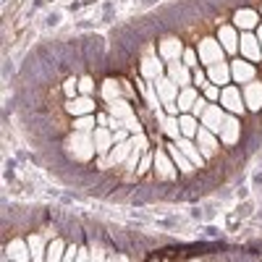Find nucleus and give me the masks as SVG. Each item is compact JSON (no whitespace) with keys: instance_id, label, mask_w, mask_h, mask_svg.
I'll use <instances>...</instances> for the list:
<instances>
[{"instance_id":"a878e982","label":"nucleus","mask_w":262,"mask_h":262,"mask_svg":"<svg viewBox=\"0 0 262 262\" xmlns=\"http://www.w3.org/2000/svg\"><path fill=\"white\" fill-rule=\"evenodd\" d=\"M158 118H160V123H163L165 137H168L170 142H176V139L181 137V123H179V116H163V113L158 111Z\"/></svg>"},{"instance_id":"423d86ee","label":"nucleus","mask_w":262,"mask_h":262,"mask_svg":"<svg viewBox=\"0 0 262 262\" xmlns=\"http://www.w3.org/2000/svg\"><path fill=\"white\" fill-rule=\"evenodd\" d=\"M152 84H155V92H158V97H160V102H163V105H173V102L179 100V92H181V90L170 81V76H168V74H163L160 79H155Z\"/></svg>"},{"instance_id":"79ce46f5","label":"nucleus","mask_w":262,"mask_h":262,"mask_svg":"<svg viewBox=\"0 0 262 262\" xmlns=\"http://www.w3.org/2000/svg\"><path fill=\"white\" fill-rule=\"evenodd\" d=\"M107 123H111V118H107L105 113H100V116H97V126H107Z\"/></svg>"},{"instance_id":"dca6fc26","label":"nucleus","mask_w":262,"mask_h":262,"mask_svg":"<svg viewBox=\"0 0 262 262\" xmlns=\"http://www.w3.org/2000/svg\"><path fill=\"white\" fill-rule=\"evenodd\" d=\"M242 95H244V105L249 111H259L262 107V84L259 81H249L242 90Z\"/></svg>"},{"instance_id":"4468645a","label":"nucleus","mask_w":262,"mask_h":262,"mask_svg":"<svg viewBox=\"0 0 262 262\" xmlns=\"http://www.w3.org/2000/svg\"><path fill=\"white\" fill-rule=\"evenodd\" d=\"M196 147H200V152L205 158H212L217 152V134H212V131H207L205 126L200 128V134H196Z\"/></svg>"},{"instance_id":"412c9836","label":"nucleus","mask_w":262,"mask_h":262,"mask_svg":"<svg viewBox=\"0 0 262 262\" xmlns=\"http://www.w3.org/2000/svg\"><path fill=\"white\" fill-rule=\"evenodd\" d=\"M176 144H179V149L184 152V155L194 163V168H200V165H205V155L200 152V147H196L191 139H186V137H179L176 139Z\"/></svg>"},{"instance_id":"6ab92c4d","label":"nucleus","mask_w":262,"mask_h":262,"mask_svg":"<svg viewBox=\"0 0 262 262\" xmlns=\"http://www.w3.org/2000/svg\"><path fill=\"white\" fill-rule=\"evenodd\" d=\"M165 149H168L170 160L176 163V168H179V170L184 173V176H189V173H194V163H191V160H189V158L184 155V152L179 149V144H176V142H170V144H168Z\"/></svg>"},{"instance_id":"09e8293b","label":"nucleus","mask_w":262,"mask_h":262,"mask_svg":"<svg viewBox=\"0 0 262 262\" xmlns=\"http://www.w3.org/2000/svg\"><path fill=\"white\" fill-rule=\"evenodd\" d=\"M8 262H11V259H8Z\"/></svg>"},{"instance_id":"c85d7f7f","label":"nucleus","mask_w":262,"mask_h":262,"mask_svg":"<svg viewBox=\"0 0 262 262\" xmlns=\"http://www.w3.org/2000/svg\"><path fill=\"white\" fill-rule=\"evenodd\" d=\"M66 249H69V247H66V244L60 242V238L50 242V244H48V259H45V262H63V257H66Z\"/></svg>"},{"instance_id":"20e7f679","label":"nucleus","mask_w":262,"mask_h":262,"mask_svg":"<svg viewBox=\"0 0 262 262\" xmlns=\"http://www.w3.org/2000/svg\"><path fill=\"white\" fill-rule=\"evenodd\" d=\"M223 121H226V111H223V105H215V102L207 105V111H205L202 118H200V123H202L207 131H212V134H221Z\"/></svg>"},{"instance_id":"ea45409f","label":"nucleus","mask_w":262,"mask_h":262,"mask_svg":"<svg viewBox=\"0 0 262 262\" xmlns=\"http://www.w3.org/2000/svg\"><path fill=\"white\" fill-rule=\"evenodd\" d=\"M79 254V247H69V249H66V257H63V262H76L74 257Z\"/></svg>"},{"instance_id":"0eeeda50","label":"nucleus","mask_w":262,"mask_h":262,"mask_svg":"<svg viewBox=\"0 0 262 262\" xmlns=\"http://www.w3.org/2000/svg\"><path fill=\"white\" fill-rule=\"evenodd\" d=\"M238 53H242L244 60H249V63L259 60V58H262V48H259V42H257V34L244 32L242 39H238Z\"/></svg>"},{"instance_id":"c03bdc74","label":"nucleus","mask_w":262,"mask_h":262,"mask_svg":"<svg viewBox=\"0 0 262 262\" xmlns=\"http://www.w3.org/2000/svg\"><path fill=\"white\" fill-rule=\"evenodd\" d=\"M257 42H259V48H262V24L257 27Z\"/></svg>"},{"instance_id":"cd10ccee","label":"nucleus","mask_w":262,"mask_h":262,"mask_svg":"<svg viewBox=\"0 0 262 262\" xmlns=\"http://www.w3.org/2000/svg\"><path fill=\"white\" fill-rule=\"evenodd\" d=\"M29 252H32V262H45L48 259V249H45V242L34 233L29 236Z\"/></svg>"},{"instance_id":"e433bc0d","label":"nucleus","mask_w":262,"mask_h":262,"mask_svg":"<svg viewBox=\"0 0 262 262\" xmlns=\"http://www.w3.org/2000/svg\"><path fill=\"white\" fill-rule=\"evenodd\" d=\"M207 105H210V102L205 100V95H200V100H196V102H194V107H191V116H196V118H202V113L207 111Z\"/></svg>"},{"instance_id":"f03ea898","label":"nucleus","mask_w":262,"mask_h":262,"mask_svg":"<svg viewBox=\"0 0 262 262\" xmlns=\"http://www.w3.org/2000/svg\"><path fill=\"white\" fill-rule=\"evenodd\" d=\"M221 105H223V111H231V116H242L244 113V95L238 86H223L221 90Z\"/></svg>"},{"instance_id":"f3484780","label":"nucleus","mask_w":262,"mask_h":262,"mask_svg":"<svg viewBox=\"0 0 262 262\" xmlns=\"http://www.w3.org/2000/svg\"><path fill=\"white\" fill-rule=\"evenodd\" d=\"M6 259L11 262H32V252H29V242H8L6 247Z\"/></svg>"},{"instance_id":"393cba45","label":"nucleus","mask_w":262,"mask_h":262,"mask_svg":"<svg viewBox=\"0 0 262 262\" xmlns=\"http://www.w3.org/2000/svg\"><path fill=\"white\" fill-rule=\"evenodd\" d=\"M179 123H181V137H186V139H196V134H200V128H202L200 118L191 116V113H181Z\"/></svg>"},{"instance_id":"a18cd8bd","label":"nucleus","mask_w":262,"mask_h":262,"mask_svg":"<svg viewBox=\"0 0 262 262\" xmlns=\"http://www.w3.org/2000/svg\"><path fill=\"white\" fill-rule=\"evenodd\" d=\"M189 262H202V259H189Z\"/></svg>"},{"instance_id":"ddd939ff","label":"nucleus","mask_w":262,"mask_h":262,"mask_svg":"<svg viewBox=\"0 0 262 262\" xmlns=\"http://www.w3.org/2000/svg\"><path fill=\"white\" fill-rule=\"evenodd\" d=\"M238 39H242V34L236 32V27H221V32H217V42L226 50V55L238 53Z\"/></svg>"},{"instance_id":"37998d69","label":"nucleus","mask_w":262,"mask_h":262,"mask_svg":"<svg viewBox=\"0 0 262 262\" xmlns=\"http://www.w3.org/2000/svg\"><path fill=\"white\" fill-rule=\"evenodd\" d=\"M90 262H105V257H102V252H95V254H92V259H90Z\"/></svg>"},{"instance_id":"49530a36","label":"nucleus","mask_w":262,"mask_h":262,"mask_svg":"<svg viewBox=\"0 0 262 262\" xmlns=\"http://www.w3.org/2000/svg\"><path fill=\"white\" fill-rule=\"evenodd\" d=\"M111 262H118V259H111Z\"/></svg>"},{"instance_id":"c756f323","label":"nucleus","mask_w":262,"mask_h":262,"mask_svg":"<svg viewBox=\"0 0 262 262\" xmlns=\"http://www.w3.org/2000/svg\"><path fill=\"white\" fill-rule=\"evenodd\" d=\"M118 86H121V84H118L116 79H107V81L102 84V90H100V92H102V97H105L107 102H113V100L121 97V90H118Z\"/></svg>"},{"instance_id":"1a4fd4ad","label":"nucleus","mask_w":262,"mask_h":262,"mask_svg":"<svg viewBox=\"0 0 262 262\" xmlns=\"http://www.w3.org/2000/svg\"><path fill=\"white\" fill-rule=\"evenodd\" d=\"M165 74L170 76V81L176 84L179 90H184V86H191V69H189V66H184L181 60H173V63H168Z\"/></svg>"},{"instance_id":"c9c22d12","label":"nucleus","mask_w":262,"mask_h":262,"mask_svg":"<svg viewBox=\"0 0 262 262\" xmlns=\"http://www.w3.org/2000/svg\"><path fill=\"white\" fill-rule=\"evenodd\" d=\"M181 60H184V66H189V69L194 71V69H196V63H200V53H194V50H189V48H186Z\"/></svg>"},{"instance_id":"7ed1b4c3","label":"nucleus","mask_w":262,"mask_h":262,"mask_svg":"<svg viewBox=\"0 0 262 262\" xmlns=\"http://www.w3.org/2000/svg\"><path fill=\"white\" fill-rule=\"evenodd\" d=\"M196 53H200V63H205V66L223 63V58H226V50L221 48V42H217V39H202Z\"/></svg>"},{"instance_id":"a211bd4d","label":"nucleus","mask_w":262,"mask_h":262,"mask_svg":"<svg viewBox=\"0 0 262 262\" xmlns=\"http://www.w3.org/2000/svg\"><path fill=\"white\" fill-rule=\"evenodd\" d=\"M238 137H242V126H238L236 116H226L223 128H221V142L223 144H236Z\"/></svg>"},{"instance_id":"5701e85b","label":"nucleus","mask_w":262,"mask_h":262,"mask_svg":"<svg viewBox=\"0 0 262 262\" xmlns=\"http://www.w3.org/2000/svg\"><path fill=\"white\" fill-rule=\"evenodd\" d=\"M128 155H131V142H128V139H126V142H118V144H113L111 155L105 158L102 165H121V163L128 160Z\"/></svg>"},{"instance_id":"7c9ffc66","label":"nucleus","mask_w":262,"mask_h":262,"mask_svg":"<svg viewBox=\"0 0 262 262\" xmlns=\"http://www.w3.org/2000/svg\"><path fill=\"white\" fill-rule=\"evenodd\" d=\"M139 90H142V95L147 97V102H149L152 111H158V107H160V97H158V92H155V84H142V81H139Z\"/></svg>"},{"instance_id":"2eb2a0df","label":"nucleus","mask_w":262,"mask_h":262,"mask_svg":"<svg viewBox=\"0 0 262 262\" xmlns=\"http://www.w3.org/2000/svg\"><path fill=\"white\" fill-rule=\"evenodd\" d=\"M233 27H236V29H244V32L257 29V27H259V16H257V11H249V8L236 11V16H233Z\"/></svg>"},{"instance_id":"9b49d317","label":"nucleus","mask_w":262,"mask_h":262,"mask_svg":"<svg viewBox=\"0 0 262 262\" xmlns=\"http://www.w3.org/2000/svg\"><path fill=\"white\" fill-rule=\"evenodd\" d=\"M92 137H95V149L100 152L102 158H107L111 155V149H113V128H107V126H97L95 131H92Z\"/></svg>"},{"instance_id":"72a5a7b5","label":"nucleus","mask_w":262,"mask_h":262,"mask_svg":"<svg viewBox=\"0 0 262 262\" xmlns=\"http://www.w3.org/2000/svg\"><path fill=\"white\" fill-rule=\"evenodd\" d=\"M210 79H207V74L202 71V69H194L191 71V86H196V90H202V86L207 84Z\"/></svg>"},{"instance_id":"473e14b6","label":"nucleus","mask_w":262,"mask_h":262,"mask_svg":"<svg viewBox=\"0 0 262 262\" xmlns=\"http://www.w3.org/2000/svg\"><path fill=\"white\" fill-rule=\"evenodd\" d=\"M202 90H205V100H210V102H215V100H221V86H217V84L207 81V84L202 86Z\"/></svg>"},{"instance_id":"9d476101","label":"nucleus","mask_w":262,"mask_h":262,"mask_svg":"<svg viewBox=\"0 0 262 262\" xmlns=\"http://www.w3.org/2000/svg\"><path fill=\"white\" fill-rule=\"evenodd\" d=\"M254 63H249V60H244V58H238V60H233L231 63V79L233 81H238V84H249V81H254Z\"/></svg>"},{"instance_id":"58836bf2","label":"nucleus","mask_w":262,"mask_h":262,"mask_svg":"<svg viewBox=\"0 0 262 262\" xmlns=\"http://www.w3.org/2000/svg\"><path fill=\"white\" fill-rule=\"evenodd\" d=\"M149 163H155V152H152V155H149V152H144L142 160H139V165H137V173H144V170L149 168Z\"/></svg>"},{"instance_id":"f704fd0d","label":"nucleus","mask_w":262,"mask_h":262,"mask_svg":"<svg viewBox=\"0 0 262 262\" xmlns=\"http://www.w3.org/2000/svg\"><path fill=\"white\" fill-rule=\"evenodd\" d=\"M95 92V81L90 79V76H81L79 79V95H86V97H90Z\"/></svg>"},{"instance_id":"b1692460","label":"nucleus","mask_w":262,"mask_h":262,"mask_svg":"<svg viewBox=\"0 0 262 262\" xmlns=\"http://www.w3.org/2000/svg\"><path fill=\"white\" fill-rule=\"evenodd\" d=\"M196 100H200V90H196V86H184V90L179 92L176 107H179L181 113H191V107H194Z\"/></svg>"},{"instance_id":"4c0bfd02","label":"nucleus","mask_w":262,"mask_h":262,"mask_svg":"<svg viewBox=\"0 0 262 262\" xmlns=\"http://www.w3.org/2000/svg\"><path fill=\"white\" fill-rule=\"evenodd\" d=\"M76 86H79V81H76V79H69V81H66V86H63V92L69 95L71 100H76V97H79V90H76Z\"/></svg>"},{"instance_id":"39448f33","label":"nucleus","mask_w":262,"mask_h":262,"mask_svg":"<svg viewBox=\"0 0 262 262\" xmlns=\"http://www.w3.org/2000/svg\"><path fill=\"white\" fill-rule=\"evenodd\" d=\"M155 173H158L163 181H173V179L179 176V168H176V163L170 160L168 149H158L155 152Z\"/></svg>"},{"instance_id":"bb28decb","label":"nucleus","mask_w":262,"mask_h":262,"mask_svg":"<svg viewBox=\"0 0 262 262\" xmlns=\"http://www.w3.org/2000/svg\"><path fill=\"white\" fill-rule=\"evenodd\" d=\"M107 111H111V116H116V118H121V121H126V118L134 116L131 105H128L123 97H118V100H113V102H107Z\"/></svg>"},{"instance_id":"f8f14e48","label":"nucleus","mask_w":262,"mask_h":262,"mask_svg":"<svg viewBox=\"0 0 262 262\" xmlns=\"http://www.w3.org/2000/svg\"><path fill=\"white\" fill-rule=\"evenodd\" d=\"M163 58L160 55H155V53H144V58H142V76H147V79H160L163 76Z\"/></svg>"},{"instance_id":"f257e3e1","label":"nucleus","mask_w":262,"mask_h":262,"mask_svg":"<svg viewBox=\"0 0 262 262\" xmlns=\"http://www.w3.org/2000/svg\"><path fill=\"white\" fill-rule=\"evenodd\" d=\"M69 147H71V152H76L79 160H90L92 152H97L95 149V137L90 134V131H74L71 139H69Z\"/></svg>"},{"instance_id":"de8ad7c7","label":"nucleus","mask_w":262,"mask_h":262,"mask_svg":"<svg viewBox=\"0 0 262 262\" xmlns=\"http://www.w3.org/2000/svg\"><path fill=\"white\" fill-rule=\"evenodd\" d=\"M259 13H262V8H259Z\"/></svg>"},{"instance_id":"6e6552de","label":"nucleus","mask_w":262,"mask_h":262,"mask_svg":"<svg viewBox=\"0 0 262 262\" xmlns=\"http://www.w3.org/2000/svg\"><path fill=\"white\" fill-rule=\"evenodd\" d=\"M184 45H181V39H176V37H165L163 42H160V48H158V55L165 60V63H173V60H181L184 58Z\"/></svg>"},{"instance_id":"a19ab883","label":"nucleus","mask_w":262,"mask_h":262,"mask_svg":"<svg viewBox=\"0 0 262 262\" xmlns=\"http://www.w3.org/2000/svg\"><path fill=\"white\" fill-rule=\"evenodd\" d=\"M92 257H90V252L86 249H79V254H76V262H90Z\"/></svg>"},{"instance_id":"aec40b11","label":"nucleus","mask_w":262,"mask_h":262,"mask_svg":"<svg viewBox=\"0 0 262 262\" xmlns=\"http://www.w3.org/2000/svg\"><path fill=\"white\" fill-rule=\"evenodd\" d=\"M66 111H69L71 116H92V111H95V100L92 97H86V95H79L76 100H71L69 105H66Z\"/></svg>"},{"instance_id":"2f4dec72","label":"nucleus","mask_w":262,"mask_h":262,"mask_svg":"<svg viewBox=\"0 0 262 262\" xmlns=\"http://www.w3.org/2000/svg\"><path fill=\"white\" fill-rule=\"evenodd\" d=\"M97 128V118L95 116H79L76 121H74V131H92Z\"/></svg>"},{"instance_id":"4be33fe9","label":"nucleus","mask_w":262,"mask_h":262,"mask_svg":"<svg viewBox=\"0 0 262 262\" xmlns=\"http://www.w3.org/2000/svg\"><path fill=\"white\" fill-rule=\"evenodd\" d=\"M207 79L217 86H228L231 81V66L226 63H215V66H207Z\"/></svg>"}]
</instances>
